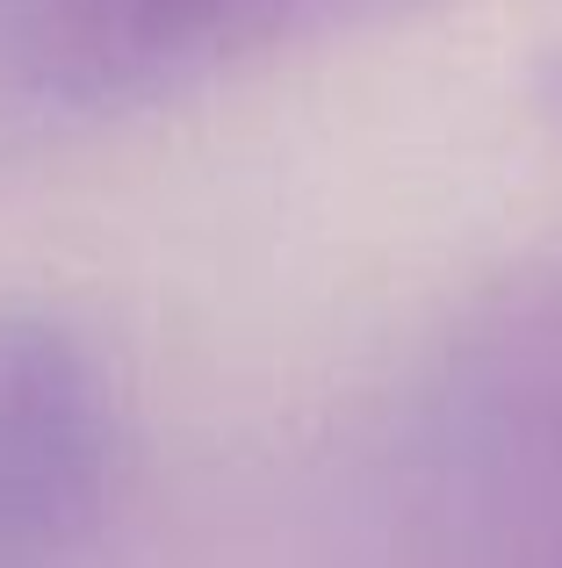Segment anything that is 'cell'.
Returning a JSON list of instances; mask_svg holds the SVG:
<instances>
[{
	"label": "cell",
	"mask_w": 562,
	"mask_h": 568,
	"mask_svg": "<svg viewBox=\"0 0 562 568\" xmlns=\"http://www.w3.org/2000/svg\"><path fill=\"white\" fill-rule=\"evenodd\" d=\"M397 483L454 555L562 532V274H512L454 317L397 425Z\"/></svg>",
	"instance_id": "1"
},
{
	"label": "cell",
	"mask_w": 562,
	"mask_h": 568,
	"mask_svg": "<svg viewBox=\"0 0 562 568\" xmlns=\"http://www.w3.org/2000/svg\"><path fill=\"white\" fill-rule=\"evenodd\" d=\"M419 8L433 0H0V72L37 101L123 109Z\"/></svg>",
	"instance_id": "2"
},
{
	"label": "cell",
	"mask_w": 562,
	"mask_h": 568,
	"mask_svg": "<svg viewBox=\"0 0 562 568\" xmlns=\"http://www.w3.org/2000/svg\"><path fill=\"white\" fill-rule=\"evenodd\" d=\"M123 483V396L66 317L0 310V568H72Z\"/></svg>",
	"instance_id": "3"
},
{
	"label": "cell",
	"mask_w": 562,
	"mask_h": 568,
	"mask_svg": "<svg viewBox=\"0 0 562 568\" xmlns=\"http://www.w3.org/2000/svg\"><path fill=\"white\" fill-rule=\"evenodd\" d=\"M541 101H549V115L562 123V51L549 58V65H541Z\"/></svg>",
	"instance_id": "4"
},
{
	"label": "cell",
	"mask_w": 562,
	"mask_h": 568,
	"mask_svg": "<svg viewBox=\"0 0 562 568\" xmlns=\"http://www.w3.org/2000/svg\"><path fill=\"white\" fill-rule=\"evenodd\" d=\"M555 568H562V561H555Z\"/></svg>",
	"instance_id": "5"
}]
</instances>
